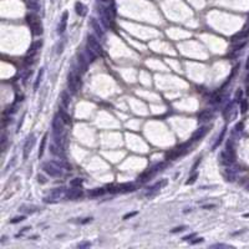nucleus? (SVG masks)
Returning <instances> with one entry per match:
<instances>
[{"mask_svg":"<svg viewBox=\"0 0 249 249\" xmlns=\"http://www.w3.org/2000/svg\"><path fill=\"white\" fill-rule=\"evenodd\" d=\"M36 211L35 206H21L19 208V212H25V213H34Z\"/></svg>","mask_w":249,"mask_h":249,"instance_id":"obj_24","label":"nucleus"},{"mask_svg":"<svg viewBox=\"0 0 249 249\" xmlns=\"http://www.w3.org/2000/svg\"><path fill=\"white\" fill-rule=\"evenodd\" d=\"M77 64H78V68L81 72H86L87 71V66H89V60L81 54V52H77Z\"/></svg>","mask_w":249,"mask_h":249,"instance_id":"obj_9","label":"nucleus"},{"mask_svg":"<svg viewBox=\"0 0 249 249\" xmlns=\"http://www.w3.org/2000/svg\"><path fill=\"white\" fill-rule=\"evenodd\" d=\"M105 188H95V189H91L89 192V196L90 197H100L102 194H105Z\"/></svg>","mask_w":249,"mask_h":249,"instance_id":"obj_20","label":"nucleus"},{"mask_svg":"<svg viewBox=\"0 0 249 249\" xmlns=\"http://www.w3.org/2000/svg\"><path fill=\"white\" fill-rule=\"evenodd\" d=\"M246 69L249 70V56H248V60H247V64H246Z\"/></svg>","mask_w":249,"mask_h":249,"instance_id":"obj_46","label":"nucleus"},{"mask_svg":"<svg viewBox=\"0 0 249 249\" xmlns=\"http://www.w3.org/2000/svg\"><path fill=\"white\" fill-rule=\"evenodd\" d=\"M167 184V181L165 179V181H162V182H157L154 186H152L151 188H147V191H146V196H152L154 192H157L158 189H161L163 186H166Z\"/></svg>","mask_w":249,"mask_h":249,"instance_id":"obj_12","label":"nucleus"},{"mask_svg":"<svg viewBox=\"0 0 249 249\" xmlns=\"http://www.w3.org/2000/svg\"><path fill=\"white\" fill-rule=\"evenodd\" d=\"M46 140H47V135H44L42 140H41V144H40V148H39V157H41L44 154V151H45V144H46Z\"/></svg>","mask_w":249,"mask_h":249,"instance_id":"obj_26","label":"nucleus"},{"mask_svg":"<svg viewBox=\"0 0 249 249\" xmlns=\"http://www.w3.org/2000/svg\"><path fill=\"white\" fill-rule=\"evenodd\" d=\"M82 184V179L81 178H75V179H72L71 182H70V186L71 187H80Z\"/></svg>","mask_w":249,"mask_h":249,"instance_id":"obj_31","label":"nucleus"},{"mask_svg":"<svg viewBox=\"0 0 249 249\" xmlns=\"http://www.w3.org/2000/svg\"><path fill=\"white\" fill-rule=\"evenodd\" d=\"M184 229H186V227H184V225H181V227L175 228V229L172 230V233H178V232H182V230H184Z\"/></svg>","mask_w":249,"mask_h":249,"instance_id":"obj_36","label":"nucleus"},{"mask_svg":"<svg viewBox=\"0 0 249 249\" xmlns=\"http://www.w3.org/2000/svg\"><path fill=\"white\" fill-rule=\"evenodd\" d=\"M61 102H62V106L65 107V108L69 107V104H70V96L68 95L66 91H62V92H61Z\"/></svg>","mask_w":249,"mask_h":249,"instance_id":"obj_22","label":"nucleus"},{"mask_svg":"<svg viewBox=\"0 0 249 249\" xmlns=\"http://www.w3.org/2000/svg\"><path fill=\"white\" fill-rule=\"evenodd\" d=\"M26 6H28L29 10H31L34 13L40 10V5H39L37 0H26Z\"/></svg>","mask_w":249,"mask_h":249,"instance_id":"obj_16","label":"nucleus"},{"mask_svg":"<svg viewBox=\"0 0 249 249\" xmlns=\"http://www.w3.org/2000/svg\"><path fill=\"white\" fill-rule=\"evenodd\" d=\"M235 130H237V131H242V130H243V123H242V122L238 123V125L235 126Z\"/></svg>","mask_w":249,"mask_h":249,"instance_id":"obj_42","label":"nucleus"},{"mask_svg":"<svg viewBox=\"0 0 249 249\" xmlns=\"http://www.w3.org/2000/svg\"><path fill=\"white\" fill-rule=\"evenodd\" d=\"M225 131H227V127H224L223 130H222V133H220V136L218 137V140H217V142L213 144V147H212V149H215L220 143H222V141H223V138H224V135H225Z\"/></svg>","mask_w":249,"mask_h":249,"instance_id":"obj_27","label":"nucleus"},{"mask_svg":"<svg viewBox=\"0 0 249 249\" xmlns=\"http://www.w3.org/2000/svg\"><path fill=\"white\" fill-rule=\"evenodd\" d=\"M91 26H92V29L95 30L96 35L99 36L100 39H104V37H105V31L102 30V28L100 26V24L97 23V20L94 19V18H91Z\"/></svg>","mask_w":249,"mask_h":249,"instance_id":"obj_10","label":"nucleus"},{"mask_svg":"<svg viewBox=\"0 0 249 249\" xmlns=\"http://www.w3.org/2000/svg\"><path fill=\"white\" fill-rule=\"evenodd\" d=\"M199 163H201V157H199V158L197 160V162L194 163V166H193V168H192V171H194V170H196V167H197V166H198Z\"/></svg>","mask_w":249,"mask_h":249,"instance_id":"obj_43","label":"nucleus"},{"mask_svg":"<svg viewBox=\"0 0 249 249\" xmlns=\"http://www.w3.org/2000/svg\"><path fill=\"white\" fill-rule=\"evenodd\" d=\"M77 247H78V248H86V247H91V243H90V242H84V243H80Z\"/></svg>","mask_w":249,"mask_h":249,"instance_id":"obj_35","label":"nucleus"},{"mask_svg":"<svg viewBox=\"0 0 249 249\" xmlns=\"http://www.w3.org/2000/svg\"><path fill=\"white\" fill-rule=\"evenodd\" d=\"M197 178H198V173H197V172H194L191 177L188 178V181L186 182V184H193V183L197 181Z\"/></svg>","mask_w":249,"mask_h":249,"instance_id":"obj_32","label":"nucleus"},{"mask_svg":"<svg viewBox=\"0 0 249 249\" xmlns=\"http://www.w3.org/2000/svg\"><path fill=\"white\" fill-rule=\"evenodd\" d=\"M87 45H89L96 54H99V55H102V54H104L102 46L100 45V42L97 41V39H96L95 36H92V35L87 36Z\"/></svg>","mask_w":249,"mask_h":249,"instance_id":"obj_4","label":"nucleus"},{"mask_svg":"<svg viewBox=\"0 0 249 249\" xmlns=\"http://www.w3.org/2000/svg\"><path fill=\"white\" fill-rule=\"evenodd\" d=\"M249 36V25H247L243 30H241L238 34H235V35L232 37V44H234V42H239V41H243V40H246L247 37Z\"/></svg>","mask_w":249,"mask_h":249,"instance_id":"obj_6","label":"nucleus"},{"mask_svg":"<svg viewBox=\"0 0 249 249\" xmlns=\"http://www.w3.org/2000/svg\"><path fill=\"white\" fill-rule=\"evenodd\" d=\"M193 237H196V233H192V234H189V235H186V237L183 238V241H189V239H192Z\"/></svg>","mask_w":249,"mask_h":249,"instance_id":"obj_39","label":"nucleus"},{"mask_svg":"<svg viewBox=\"0 0 249 249\" xmlns=\"http://www.w3.org/2000/svg\"><path fill=\"white\" fill-rule=\"evenodd\" d=\"M24 219H25V217H24V215H20V217H15V218H13V219L10 220V223H13V224H14V223H19V222H23Z\"/></svg>","mask_w":249,"mask_h":249,"instance_id":"obj_34","label":"nucleus"},{"mask_svg":"<svg viewBox=\"0 0 249 249\" xmlns=\"http://www.w3.org/2000/svg\"><path fill=\"white\" fill-rule=\"evenodd\" d=\"M64 123L65 122L62 121V118L60 117L59 113L54 116V118H52V131H54L55 136H60L62 133V131H64Z\"/></svg>","mask_w":249,"mask_h":249,"instance_id":"obj_3","label":"nucleus"},{"mask_svg":"<svg viewBox=\"0 0 249 249\" xmlns=\"http://www.w3.org/2000/svg\"><path fill=\"white\" fill-rule=\"evenodd\" d=\"M234 100H235L237 102H241V101L243 100V91H242V90H238V91L235 92V97H234Z\"/></svg>","mask_w":249,"mask_h":249,"instance_id":"obj_33","label":"nucleus"},{"mask_svg":"<svg viewBox=\"0 0 249 249\" xmlns=\"http://www.w3.org/2000/svg\"><path fill=\"white\" fill-rule=\"evenodd\" d=\"M136 214H137V212H132V213L126 214V215L123 217V219H128V218H131V217H133V215H136Z\"/></svg>","mask_w":249,"mask_h":249,"instance_id":"obj_40","label":"nucleus"},{"mask_svg":"<svg viewBox=\"0 0 249 249\" xmlns=\"http://www.w3.org/2000/svg\"><path fill=\"white\" fill-rule=\"evenodd\" d=\"M208 132V127H201V128H198L193 135H192V138H191V141L192 142H196V141H199V140H202L204 136H206V133Z\"/></svg>","mask_w":249,"mask_h":249,"instance_id":"obj_8","label":"nucleus"},{"mask_svg":"<svg viewBox=\"0 0 249 249\" xmlns=\"http://www.w3.org/2000/svg\"><path fill=\"white\" fill-rule=\"evenodd\" d=\"M203 242V238H197L196 241H192L191 244H197V243H202Z\"/></svg>","mask_w":249,"mask_h":249,"instance_id":"obj_41","label":"nucleus"},{"mask_svg":"<svg viewBox=\"0 0 249 249\" xmlns=\"http://www.w3.org/2000/svg\"><path fill=\"white\" fill-rule=\"evenodd\" d=\"M41 46H42V41H41V40L33 42V44H31V46H30V47H29V50H28V55L34 56L36 52H37V50H39Z\"/></svg>","mask_w":249,"mask_h":249,"instance_id":"obj_14","label":"nucleus"},{"mask_svg":"<svg viewBox=\"0 0 249 249\" xmlns=\"http://www.w3.org/2000/svg\"><path fill=\"white\" fill-rule=\"evenodd\" d=\"M26 23L30 25V28L33 26V25H35L36 23H39V19H37V16H36L34 13H30V14H28L26 15Z\"/></svg>","mask_w":249,"mask_h":249,"instance_id":"obj_19","label":"nucleus"},{"mask_svg":"<svg viewBox=\"0 0 249 249\" xmlns=\"http://www.w3.org/2000/svg\"><path fill=\"white\" fill-rule=\"evenodd\" d=\"M99 1H101L102 4H106V3H111V0H99Z\"/></svg>","mask_w":249,"mask_h":249,"instance_id":"obj_45","label":"nucleus"},{"mask_svg":"<svg viewBox=\"0 0 249 249\" xmlns=\"http://www.w3.org/2000/svg\"><path fill=\"white\" fill-rule=\"evenodd\" d=\"M82 191L80 189V187H72L71 189H68V192H66V197L69 198V199H72V201H75V199H77V198H80V197H82Z\"/></svg>","mask_w":249,"mask_h":249,"instance_id":"obj_7","label":"nucleus"},{"mask_svg":"<svg viewBox=\"0 0 249 249\" xmlns=\"http://www.w3.org/2000/svg\"><path fill=\"white\" fill-rule=\"evenodd\" d=\"M80 78L75 73V72H70L68 75V86H69V90L71 91L72 94H76L78 91V86H80Z\"/></svg>","mask_w":249,"mask_h":249,"instance_id":"obj_2","label":"nucleus"},{"mask_svg":"<svg viewBox=\"0 0 249 249\" xmlns=\"http://www.w3.org/2000/svg\"><path fill=\"white\" fill-rule=\"evenodd\" d=\"M50 152H51L54 156H60V154H61L60 144H57V143H51V144H50Z\"/></svg>","mask_w":249,"mask_h":249,"instance_id":"obj_21","label":"nucleus"},{"mask_svg":"<svg viewBox=\"0 0 249 249\" xmlns=\"http://www.w3.org/2000/svg\"><path fill=\"white\" fill-rule=\"evenodd\" d=\"M215 207H217L215 204H206V206H203L202 208H203V209H212V208H215Z\"/></svg>","mask_w":249,"mask_h":249,"instance_id":"obj_38","label":"nucleus"},{"mask_svg":"<svg viewBox=\"0 0 249 249\" xmlns=\"http://www.w3.org/2000/svg\"><path fill=\"white\" fill-rule=\"evenodd\" d=\"M212 247L213 248H230L229 246H225V244H214Z\"/></svg>","mask_w":249,"mask_h":249,"instance_id":"obj_37","label":"nucleus"},{"mask_svg":"<svg viewBox=\"0 0 249 249\" xmlns=\"http://www.w3.org/2000/svg\"><path fill=\"white\" fill-rule=\"evenodd\" d=\"M42 75H44V69H41V70L39 71V73H37L36 81H35V84H34V90H37V89H39V85H40L41 78H42Z\"/></svg>","mask_w":249,"mask_h":249,"instance_id":"obj_28","label":"nucleus"},{"mask_svg":"<svg viewBox=\"0 0 249 249\" xmlns=\"http://www.w3.org/2000/svg\"><path fill=\"white\" fill-rule=\"evenodd\" d=\"M59 115H60V117L62 118V121H64L65 123H70V122H71V117H70V116L68 115V112L65 111V107H60Z\"/></svg>","mask_w":249,"mask_h":249,"instance_id":"obj_18","label":"nucleus"},{"mask_svg":"<svg viewBox=\"0 0 249 249\" xmlns=\"http://www.w3.org/2000/svg\"><path fill=\"white\" fill-rule=\"evenodd\" d=\"M86 59L89 60V62H94L96 60V52L89 45L86 46Z\"/></svg>","mask_w":249,"mask_h":249,"instance_id":"obj_17","label":"nucleus"},{"mask_svg":"<svg viewBox=\"0 0 249 249\" xmlns=\"http://www.w3.org/2000/svg\"><path fill=\"white\" fill-rule=\"evenodd\" d=\"M246 44H247V40H243L242 42H234V44H233V50H232V51L237 52V51L242 50V49L246 46Z\"/></svg>","mask_w":249,"mask_h":249,"instance_id":"obj_25","label":"nucleus"},{"mask_svg":"<svg viewBox=\"0 0 249 249\" xmlns=\"http://www.w3.org/2000/svg\"><path fill=\"white\" fill-rule=\"evenodd\" d=\"M31 30H33V34L36 36H40L42 34V25L40 24V21L39 23H36L35 25H33L31 26Z\"/></svg>","mask_w":249,"mask_h":249,"instance_id":"obj_23","label":"nucleus"},{"mask_svg":"<svg viewBox=\"0 0 249 249\" xmlns=\"http://www.w3.org/2000/svg\"><path fill=\"white\" fill-rule=\"evenodd\" d=\"M247 111H248V101L243 99V100L241 101V112H242V113H246Z\"/></svg>","mask_w":249,"mask_h":249,"instance_id":"obj_30","label":"nucleus"},{"mask_svg":"<svg viewBox=\"0 0 249 249\" xmlns=\"http://www.w3.org/2000/svg\"><path fill=\"white\" fill-rule=\"evenodd\" d=\"M68 18H69V13L68 11H64L62 14V18L60 20V24H59V28H57V33L59 34H64V31L66 30V25H68Z\"/></svg>","mask_w":249,"mask_h":249,"instance_id":"obj_11","label":"nucleus"},{"mask_svg":"<svg viewBox=\"0 0 249 249\" xmlns=\"http://www.w3.org/2000/svg\"><path fill=\"white\" fill-rule=\"evenodd\" d=\"M75 10H76V14L80 15V16H85L86 13H87V8L82 3H80V1H77L75 4Z\"/></svg>","mask_w":249,"mask_h":249,"instance_id":"obj_15","label":"nucleus"},{"mask_svg":"<svg viewBox=\"0 0 249 249\" xmlns=\"http://www.w3.org/2000/svg\"><path fill=\"white\" fill-rule=\"evenodd\" d=\"M42 170L51 177H60L62 176V172H61V167L57 166L55 162H46L42 165Z\"/></svg>","mask_w":249,"mask_h":249,"instance_id":"obj_1","label":"nucleus"},{"mask_svg":"<svg viewBox=\"0 0 249 249\" xmlns=\"http://www.w3.org/2000/svg\"><path fill=\"white\" fill-rule=\"evenodd\" d=\"M37 179H39V182H41V183H45V182H46V181H45V178L42 177V176H40V175H39Z\"/></svg>","mask_w":249,"mask_h":249,"instance_id":"obj_44","label":"nucleus"},{"mask_svg":"<svg viewBox=\"0 0 249 249\" xmlns=\"http://www.w3.org/2000/svg\"><path fill=\"white\" fill-rule=\"evenodd\" d=\"M64 192H65L64 188H56V189H54V191L51 192V196H54V197H56V198H60V197L64 194Z\"/></svg>","mask_w":249,"mask_h":249,"instance_id":"obj_29","label":"nucleus"},{"mask_svg":"<svg viewBox=\"0 0 249 249\" xmlns=\"http://www.w3.org/2000/svg\"><path fill=\"white\" fill-rule=\"evenodd\" d=\"M34 143H35V137H34V135H30L28 137L25 144H24V148H23V157H24V160H26L29 157V153L31 152V148H33Z\"/></svg>","mask_w":249,"mask_h":249,"instance_id":"obj_5","label":"nucleus"},{"mask_svg":"<svg viewBox=\"0 0 249 249\" xmlns=\"http://www.w3.org/2000/svg\"><path fill=\"white\" fill-rule=\"evenodd\" d=\"M212 117H213V113H212V111H209V110H204V111H202V112L198 113V121H199V122L209 121Z\"/></svg>","mask_w":249,"mask_h":249,"instance_id":"obj_13","label":"nucleus"}]
</instances>
